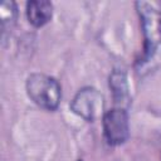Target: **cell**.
Here are the masks:
<instances>
[{
  "mask_svg": "<svg viewBox=\"0 0 161 161\" xmlns=\"http://www.w3.org/2000/svg\"><path fill=\"white\" fill-rule=\"evenodd\" d=\"M136 10L143 34V54L141 62H147L161 44V11L152 4L138 1Z\"/></svg>",
  "mask_w": 161,
  "mask_h": 161,
  "instance_id": "cell-1",
  "label": "cell"
},
{
  "mask_svg": "<svg viewBox=\"0 0 161 161\" xmlns=\"http://www.w3.org/2000/svg\"><path fill=\"white\" fill-rule=\"evenodd\" d=\"M26 93L39 107L53 111L59 106L62 89L58 80L43 73H34L26 79Z\"/></svg>",
  "mask_w": 161,
  "mask_h": 161,
  "instance_id": "cell-2",
  "label": "cell"
},
{
  "mask_svg": "<svg viewBox=\"0 0 161 161\" xmlns=\"http://www.w3.org/2000/svg\"><path fill=\"white\" fill-rule=\"evenodd\" d=\"M70 109L86 121L93 122L102 118L104 111V98L102 93L93 87H84L77 92L70 102Z\"/></svg>",
  "mask_w": 161,
  "mask_h": 161,
  "instance_id": "cell-3",
  "label": "cell"
},
{
  "mask_svg": "<svg viewBox=\"0 0 161 161\" xmlns=\"http://www.w3.org/2000/svg\"><path fill=\"white\" fill-rule=\"evenodd\" d=\"M102 126L104 138L112 146L122 145L130 136L128 114L123 108L114 107L107 111L102 117Z\"/></svg>",
  "mask_w": 161,
  "mask_h": 161,
  "instance_id": "cell-4",
  "label": "cell"
},
{
  "mask_svg": "<svg viewBox=\"0 0 161 161\" xmlns=\"http://www.w3.org/2000/svg\"><path fill=\"white\" fill-rule=\"evenodd\" d=\"M53 16V5L47 0H31L26 4V18L28 21L35 26L40 28L50 21Z\"/></svg>",
  "mask_w": 161,
  "mask_h": 161,
  "instance_id": "cell-5",
  "label": "cell"
},
{
  "mask_svg": "<svg viewBox=\"0 0 161 161\" xmlns=\"http://www.w3.org/2000/svg\"><path fill=\"white\" fill-rule=\"evenodd\" d=\"M109 88L113 94V101L116 107L126 109L128 101H130V94H128V83H127V77L123 70H113L109 75L108 79Z\"/></svg>",
  "mask_w": 161,
  "mask_h": 161,
  "instance_id": "cell-6",
  "label": "cell"
},
{
  "mask_svg": "<svg viewBox=\"0 0 161 161\" xmlns=\"http://www.w3.org/2000/svg\"><path fill=\"white\" fill-rule=\"evenodd\" d=\"M16 5L14 1H3L0 5V21H1V33L5 38L6 33L13 29L16 21Z\"/></svg>",
  "mask_w": 161,
  "mask_h": 161,
  "instance_id": "cell-7",
  "label": "cell"
},
{
  "mask_svg": "<svg viewBox=\"0 0 161 161\" xmlns=\"http://www.w3.org/2000/svg\"><path fill=\"white\" fill-rule=\"evenodd\" d=\"M78 161H82V160H78Z\"/></svg>",
  "mask_w": 161,
  "mask_h": 161,
  "instance_id": "cell-8",
  "label": "cell"
}]
</instances>
